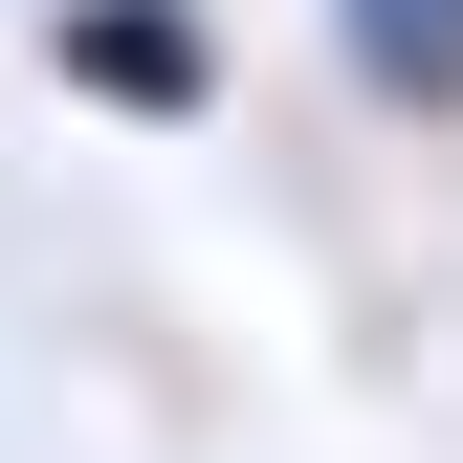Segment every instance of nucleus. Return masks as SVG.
<instances>
[{
  "mask_svg": "<svg viewBox=\"0 0 463 463\" xmlns=\"http://www.w3.org/2000/svg\"><path fill=\"white\" fill-rule=\"evenodd\" d=\"M331 23H354V67L397 110H463V0H331Z\"/></svg>",
  "mask_w": 463,
  "mask_h": 463,
  "instance_id": "1",
  "label": "nucleus"
},
{
  "mask_svg": "<svg viewBox=\"0 0 463 463\" xmlns=\"http://www.w3.org/2000/svg\"><path fill=\"white\" fill-rule=\"evenodd\" d=\"M67 67H89V89H155V110H177V89H199V23H177V0H89V23H67Z\"/></svg>",
  "mask_w": 463,
  "mask_h": 463,
  "instance_id": "2",
  "label": "nucleus"
}]
</instances>
